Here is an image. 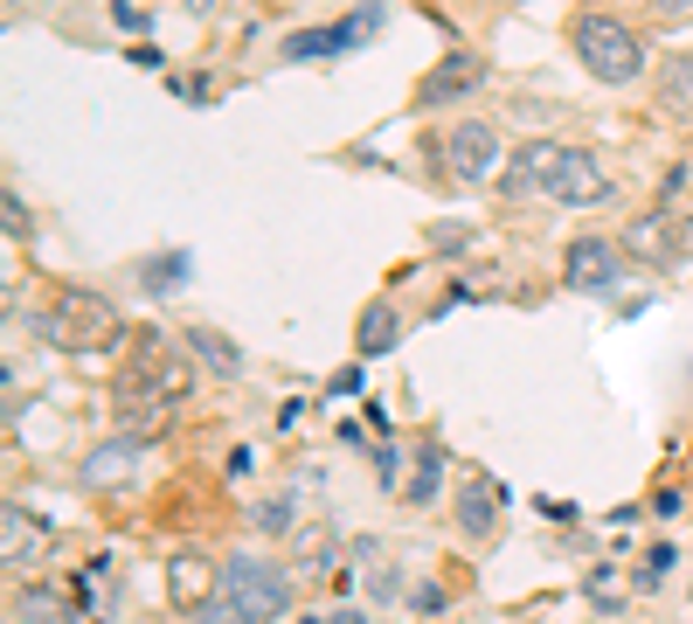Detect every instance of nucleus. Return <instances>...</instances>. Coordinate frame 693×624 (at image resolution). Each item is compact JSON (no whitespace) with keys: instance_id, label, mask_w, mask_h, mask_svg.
I'll return each instance as SVG.
<instances>
[{"instance_id":"nucleus-1","label":"nucleus","mask_w":693,"mask_h":624,"mask_svg":"<svg viewBox=\"0 0 693 624\" xmlns=\"http://www.w3.org/2000/svg\"><path fill=\"white\" fill-rule=\"evenodd\" d=\"M569 42H576V56H582V70L597 76V84H631V76L645 70L638 29H631V21H618V14H576Z\"/></svg>"},{"instance_id":"nucleus-2","label":"nucleus","mask_w":693,"mask_h":624,"mask_svg":"<svg viewBox=\"0 0 693 624\" xmlns=\"http://www.w3.org/2000/svg\"><path fill=\"white\" fill-rule=\"evenodd\" d=\"M42 333L56 347H70V354H105V347H118V312H112V299H97V292H63L56 299V312L42 320Z\"/></svg>"},{"instance_id":"nucleus-3","label":"nucleus","mask_w":693,"mask_h":624,"mask_svg":"<svg viewBox=\"0 0 693 624\" xmlns=\"http://www.w3.org/2000/svg\"><path fill=\"white\" fill-rule=\"evenodd\" d=\"M216 576H222V596H229V604H237L243 617H256V624H271L277 611L292 604L285 569H277V562H264V555H229V562L216 569Z\"/></svg>"},{"instance_id":"nucleus-4","label":"nucleus","mask_w":693,"mask_h":624,"mask_svg":"<svg viewBox=\"0 0 693 624\" xmlns=\"http://www.w3.org/2000/svg\"><path fill=\"white\" fill-rule=\"evenodd\" d=\"M444 160L458 180H493L500 174V133L485 118H458L444 133Z\"/></svg>"},{"instance_id":"nucleus-5","label":"nucleus","mask_w":693,"mask_h":624,"mask_svg":"<svg viewBox=\"0 0 693 624\" xmlns=\"http://www.w3.org/2000/svg\"><path fill=\"white\" fill-rule=\"evenodd\" d=\"M479 84H485V56H479V49H444L438 70L417 84V104H423V112H430V104H465Z\"/></svg>"},{"instance_id":"nucleus-6","label":"nucleus","mask_w":693,"mask_h":624,"mask_svg":"<svg viewBox=\"0 0 693 624\" xmlns=\"http://www.w3.org/2000/svg\"><path fill=\"white\" fill-rule=\"evenodd\" d=\"M381 29V14L375 8H361V14H347V21H333V29H298L292 42H285V56L292 63H305V56H340V49H354V42H368Z\"/></svg>"},{"instance_id":"nucleus-7","label":"nucleus","mask_w":693,"mask_h":624,"mask_svg":"<svg viewBox=\"0 0 693 624\" xmlns=\"http://www.w3.org/2000/svg\"><path fill=\"white\" fill-rule=\"evenodd\" d=\"M603 195H610V174H603V160H597V153L561 146V167H555V201L582 208V201H603Z\"/></svg>"},{"instance_id":"nucleus-8","label":"nucleus","mask_w":693,"mask_h":624,"mask_svg":"<svg viewBox=\"0 0 693 624\" xmlns=\"http://www.w3.org/2000/svg\"><path fill=\"white\" fill-rule=\"evenodd\" d=\"M618 278H624V264H618V250H610L603 237H576L569 243V284L576 292H610Z\"/></svg>"},{"instance_id":"nucleus-9","label":"nucleus","mask_w":693,"mask_h":624,"mask_svg":"<svg viewBox=\"0 0 693 624\" xmlns=\"http://www.w3.org/2000/svg\"><path fill=\"white\" fill-rule=\"evenodd\" d=\"M555 167H561V146L548 139H534L513 153V167H506V195L521 201V195H555Z\"/></svg>"},{"instance_id":"nucleus-10","label":"nucleus","mask_w":693,"mask_h":624,"mask_svg":"<svg viewBox=\"0 0 693 624\" xmlns=\"http://www.w3.org/2000/svg\"><path fill=\"white\" fill-rule=\"evenodd\" d=\"M139 451H146V437L118 430L105 451H91V458H84V486H112L118 472H133V465H139Z\"/></svg>"},{"instance_id":"nucleus-11","label":"nucleus","mask_w":693,"mask_h":624,"mask_svg":"<svg viewBox=\"0 0 693 624\" xmlns=\"http://www.w3.org/2000/svg\"><path fill=\"white\" fill-rule=\"evenodd\" d=\"M659 104L673 118H693V49H680V56L659 70Z\"/></svg>"},{"instance_id":"nucleus-12","label":"nucleus","mask_w":693,"mask_h":624,"mask_svg":"<svg viewBox=\"0 0 693 624\" xmlns=\"http://www.w3.org/2000/svg\"><path fill=\"white\" fill-rule=\"evenodd\" d=\"M201 583H209V562H201V555H174L167 562V596L181 611H201Z\"/></svg>"},{"instance_id":"nucleus-13","label":"nucleus","mask_w":693,"mask_h":624,"mask_svg":"<svg viewBox=\"0 0 693 624\" xmlns=\"http://www.w3.org/2000/svg\"><path fill=\"white\" fill-rule=\"evenodd\" d=\"M493 520H500V492L485 479L458 492V528H465V534H493Z\"/></svg>"},{"instance_id":"nucleus-14","label":"nucleus","mask_w":693,"mask_h":624,"mask_svg":"<svg viewBox=\"0 0 693 624\" xmlns=\"http://www.w3.org/2000/svg\"><path fill=\"white\" fill-rule=\"evenodd\" d=\"M354 341H361V354H389V347L402 341L396 312H389V305H368V312H361V326H354Z\"/></svg>"},{"instance_id":"nucleus-15","label":"nucleus","mask_w":693,"mask_h":624,"mask_svg":"<svg viewBox=\"0 0 693 624\" xmlns=\"http://www.w3.org/2000/svg\"><path fill=\"white\" fill-rule=\"evenodd\" d=\"M188 354H201L216 375H237V368H243V361H237V347H229L216 326H188Z\"/></svg>"},{"instance_id":"nucleus-16","label":"nucleus","mask_w":693,"mask_h":624,"mask_svg":"<svg viewBox=\"0 0 693 624\" xmlns=\"http://www.w3.org/2000/svg\"><path fill=\"white\" fill-rule=\"evenodd\" d=\"M0 534H8V562H29V555H42V528H29V520H21V507H8V513H0Z\"/></svg>"},{"instance_id":"nucleus-17","label":"nucleus","mask_w":693,"mask_h":624,"mask_svg":"<svg viewBox=\"0 0 693 624\" xmlns=\"http://www.w3.org/2000/svg\"><path fill=\"white\" fill-rule=\"evenodd\" d=\"M438 465H444V451L438 445H423V458H417V479H409V492H402V500H438Z\"/></svg>"},{"instance_id":"nucleus-18","label":"nucleus","mask_w":693,"mask_h":624,"mask_svg":"<svg viewBox=\"0 0 693 624\" xmlns=\"http://www.w3.org/2000/svg\"><path fill=\"white\" fill-rule=\"evenodd\" d=\"M21 611H29L35 624H76V617L63 611V596H56V590H29V596H21Z\"/></svg>"},{"instance_id":"nucleus-19","label":"nucleus","mask_w":693,"mask_h":624,"mask_svg":"<svg viewBox=\"0 0 693 624\" xmlns=\"http://www.w3.org/2000/svg\"><path fill=\"white\" fill-rule=\"evenodd\" d=\"M181 271H188V250H167V257H153V264H146V284H153V292H174Z\"/></svg>"},{"instance_id":"nucleus-20","label":"nucleus","mask_w":693,"mask_h":624,"mask_svg":"<svg viewBox=\"0 0 693 624\" xmlns=\"http://www.w3.org/2000/svg\"><path fill=\"white\" fill-rule=\"evenodd\" d=\"M195 624H256V617H243L237 604H229V596H209V604L195 611Z\"/></svg>"},{"instance_id":"nucleus-21","label":"nucleus","mask_w":693,"mask_h":624,"mask_svg":"<svg viewBox=\"0 0 693 624\" xmlns=\"http://www.w3.org/2000/svg\"><path fill=\"white\" fill-rule=\"evenodd\" d=\"M631 243L645 250V257H665V250H673V237H665V222H645V229H631Z\"/></svg>"},{"instance_id":"nucleus-22","label":"nucleus","mask_w":693,"mask_h":624,"mask_svg":"<svg viewBox=\"0 0 693 624\" xmlns=\"http://www.w3.org/2000/svg\"><path fill=\"white\" fill-rule=\"evenodd\" d=\"M693 0H652V21H686Z\"/></svg>"},{"instance_id":"nucleus-23","label":"nucleus","mask_w":693,"mask_h":624,"mask_svg":"<svg viewBox=\"0 0 693 624\" xmlns=\"http://www.w3.org/2000/svg\"><path fill=\"white\" fill-rule=\"evenodd\" d=\"M417 611H423V617H438V611H444V590H438V583H423V590H417Z\"/></svg>"},{"instance_id":"nucleus-24","label":"nucleus","mask_w":693,"mask_h":624,"mask_svg":"<svg viewBox=\"0 0 693 624\" xmlns=\"http://www.w3.org/2000/svg\"><path fill=\"white\" fill-rule=\"evenodd\" d=\"M305 624H361V611H319V617H305Z\"/></svg>"}]
</instances>
